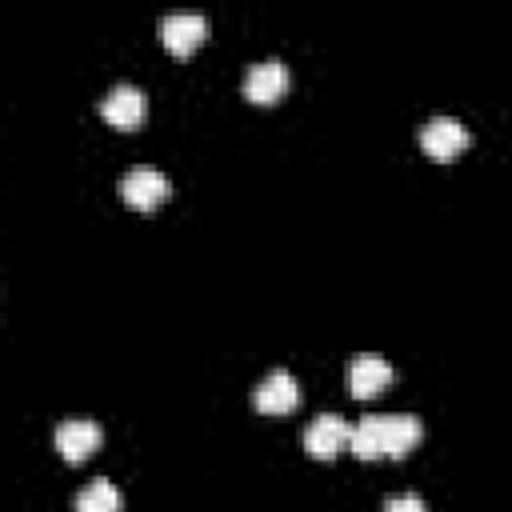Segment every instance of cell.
Returning <instances> with one entry per match:
<instances>
[{
    "label": "cell",
    "instance_id": "obj_5",
    "mask_svg": "<svg viewBox=\"0 0 512 512\" xmlns=\"http://www.w3.org/2000/svg\"><path fill=\"white\" fill-rule=\"evenodd\" d=\"M420 148L436 160H448L460 148H468V128L456 116H432L420 124Z\"/></svg>",
    "mask_w": 512,
    "mask_h": 512
},
{
    "label": "cell",
    "instance_id": "obj_11",
    "mask_svg": "<svg viewBox=\"0 0 512 512\" xmlns=\"http://www.w3.org/2000/svg\"><path fill=\"white\" fill-rule=\"evenodd\" d=\"M72 508H76V512H120V488H116L112 480L96 476V480H88V484L76 492Z\"/></svg>",
    "mask_w": 512,
    "mask_h": 512
},
{
    "label": "cell",
    "instance_id": "obj_12",
    "mask_svg": "<svg viewBox=\"0 0 512 512\" xmlns=\"http://www.w3.org/2000/svg\"><path fill=\"white\" fill-rule=\"evenodd\" d=\"M380 512H428V508H424V500L416 492H396V496H388L380 504Z\"/></svg>",
    "mask_w": 512,
    "mask_h": 512
},
{
    "label": "cell",
    "instance_id": "obj_9",
    "mask_svg": "<svg viewBox=\"0 0 512 512\" xmlns=\"http://www.w3.org/2000/svg\"><path fill=\"white\" fill-rule=\"evenodd\" d=\"M296 400H300V384L288 368H272L252 392V404L260 412H288V408H296Z\"/></svg>",
    "mask_w": 512,
    "mask_h": 512
},
{
    "label": "cell",
    "instance_id": "obj_8",
    "mask_svg": "<svg viewBox=\"0 0 512 512\" xmlns=\"http://www.w3.org/2000/svg\"><path fill=\"white\" fill-rule=\"evenodd\" d=\"M344 380H348V392L352 396H372V392H380L392 380V360H384L376 352H360V356L348 360Z\"/></svg>",
    "mask_w": 512,
    "mask_h": 512
},
{
    "label": "cell",
    "instance_id": "obj_4",
    "mask_svg": "<svg viewBox=\"0 0 512 512\" xmlns=\"http://www.w3.org/2000/svg\"><path fill=\"white\" fill-rule=\"evenodd\" d=\"M348 436H352V424H348L340 412H320V416H312L308 428H304V448H308L312 456L328 460V456H336V452L348 444Z\"/></svg>",
    "mask_w": 512,
    "mask_h": 512
},
{
    "label": "cell",
    "instance_id": "obj_3",
    "mask_svg": "<svg viewBox=\"0 0 512 512\" xmlns=\"http://www.w3.org/2000/svg\"><path fill=\"white\" fill-rule=\"evenodd\" d=\"M120 196L132 204V208H152L168 196V176L152 164H132L124 176H120Z\"/></svg>",
    "mask_w": 512,
    "mask_h": 512
},
{
    "label": "cell",
    "instance_id": "obj_1",
    "mask_svg": "<svg viewBox=\"0 0 512 512\" xmlns=\"http://www.w3.org/2000/svg\"><path fill=\"white\" fill-rule=\"evenodd\" d=\"M420 432H424V424L412 412H368L352 424L348 444L364 460L368 456H404L408 448H416Z\"/></svg>",
    "mask_w": 512,
    "mask_h": 512
},
{
    "label": "cell",
    "instance_id": "obj_10",
    "mask_svg": "<svg viewBox=\"0 0 512 512\" xmlns=\"http://www.w3.org/2000/svg\"><path fill=\"white\" fill-rule=\"evenodd\" d=\"M100 436H104V428L96 420H88V416H68V420L56 424V448L68 460H84L100 444Z\"/></svg>",
    "mask_w": 512,
    "mask_h": 512
},
{
    "label": "cell",
    "instance_id": "obj_7",
    "mask_svg": "<svg viewBox=\"0 0 512 512\" xmlns=\"http://www.w3.org/2000/svg\"><path fill=\"white\" fill-rule=\"evenodd\" d=\"M144 92L136 88V84H128V80H120V84H112L104 96H100V116L108 120V124H116V128H132V124H140L144 120Z\"/></svg>",
    "mask_w": 512,
    "mask_h": 512
},
{
    "label": "cell",
    "instance_id": "obj_6",
    "mask_svg": "<svg viewBox=\"0 0 512 512\" xmlns=\"http://www.w3.org/2000/svg\"><path fill=\"white\" fill-rule=\"evenodd\" d=\"M284 88H288V64H284V60L264 56V60L248 64V72H244V96H248V100L272 104Z\"/></svg>",
    "mask_w": 512,
    "mask_h": 512
},
{
    "label": "cell",
    "instance_id": "obj_2",
    "mask_svg": "<svg viewBox=\"0 0 512 512\" xmlns=\"http://www.w3.org/2000/svg\"><path fill=\"white\" fill-rule=\"evenodd\" d=\"M208 32V16L204 12H192V8H180V12H168L160 16V40L168 52H192Z\"/></svg>",
    "mask_w": 512,
    "mask_h": 512
}]
</instances>
